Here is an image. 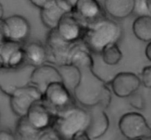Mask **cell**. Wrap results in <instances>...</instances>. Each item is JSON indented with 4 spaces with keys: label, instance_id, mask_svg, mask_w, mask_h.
<instances>
[{
    "label": "cell",
    "instance_id": "5bb4252c",
    "mask_svg": "<svg viewBox=\"0 0 151 140\" xmlns=\"http://www.w3.org/2000/svg\"><path fill=\"white\" fill-rule=\"evenodd\" d=\"M73 13L86 26L107 15L97 0H78Z\"/></svg>",
    "mask_w": 151,
    "mask_h": 140
},
{
    "label": "cell",
    "instance_id": "ffe728a7",
    "mask_svg": "<svg viewBox=\"0 0 151 140\" xmlns=\"http://www.w3.org/2000/svg\"><path fill=\"white\" fill-rule=\"evenodd\" d=\"M40 10L41 22L49 29H56L62 17L67 13L62 10L59 6H58L55 0Z\"/></svg>",
    "mask_w": 151,
    "mask_h": 140
},
{
    "label": "cell",
    "instance_id": "1f68e13d",
    "mask_svg": "<svg viewBox=\"0 0 151 140\" xmlns=\"http://www.w3.org/2000/svg\"><path fill=\"white\" fill-rule=\"evenodd\" d=\"M145 55L147 58L151 62V41L149 42L145 48Z\"/></svg>",
    "mask_w": 151,
    "mask_h": 140
},
{
    "label": "cell",
    "instance_id": "4316f807",
    "mask_svg": "<svg viewBox=\"0 0 151 140\" xmlns=\"http://www.w3.org/2000/svg\"><path fill=\"white\" fill-rule=\"evenodd\" d=\"M141 81L144 87L151 89V65L143 68L141 73Z\"/></svg>",
    "mask_w": 151,
    "mask_h": 140
},
{
    "label": "cell",
    "instance_id": "83f0119b",
    "mask_svg": "<svg viewBox=\"0 0 151 140\" xmlns=\"http://www.w3.org/2000/svg\"><path fill=\"white\" fill-rule=\"evenodd\" d=\"M59 140L60 139L58 134L57 131L55 130L53 127H50L49 129H45L42 131L39 140Z\"/></svg>",
    "mask_w": 151,
    "mask_h": 140
},
{
    "label": "cell",
    "instance_id": "d4e9b609",
    "mask_svg": "<svg viewBox=\"0 0 151 140\" xmlns=\"http://www.w3.org/2000/svg\"><path fill=\"white\" fill-rule=\"evenodd\" d=\"M101 56L105 63L111 66H116L122 59V53L117 43H111L102 51Z\"/></svg>",
    "mask_w": 151,
    "mask_h": 140
},
{
    "label": "cell",
    "instance_id": "603a6c76",
    "mask_svg": "<svg viewBox=\"0 0 151 140\" xmlns=\"http://www.w3.org/2000/svg\"><path fill=\"white\" fill-rule=\"evenodd\" d=\"M133 32L139 40L144 42L151 41V16L142 15L137 17L133 23Z\"/></svg>",
    "mask_w": 151,
    "mask_h": 140
},
{
    "label": "cell",
    "instance_id": "5b68a950",
    "mask_svg": "<svg viewBox=\"0 0 151 140\" xmlns=\"http://www.w3.org/2000/svg\"><path fill=\"white\" fill-rule=\"evenodd\" d=\"M73 43L65 40L60 35L57 28L50 29L45 42L47 63L57 67L68 64L69 52Z\"/></svg>",
    "mask_w": 151,
    "mask_h": 140
},
{
    "label": "cell",
    "instance_id": "7c38bea8",
    "mask_svg": "<svg viewBox=\"0 0 151 140\" xmlns=\"http://www.w3.org/2000/svg\"><path fill=\"white\" fill-rule=\"evenodd\" d=\"M89 114V123L86 129V133L90 139H97L103 136L109 127V119L102 105L86 108Z\"/></svg>",
    "mask_w": 151,
    "mask_h": 140
},
{
    "label": "cell",
    "instance_id": "4fadbf2b",
    "mask_svg": "<svg viewBox=\"0 0 151 140\" xmlns=\"http://www.w3.org/2000/svg\"><path fill=\"white\" fill-rule=\"evenodd\" d=\"M141 85V78L130 72L117 73L111 82L112 91L119 98H129L137 92Z\"/></svg>",
    "mask_w": 151,
    "mask_h": 140
},
{
    "label": "cell",
    "instance_id": "8fae6325",
    "mask_svg": "<svg viewBox=\"0 0 151 140\" xmlns=\"http://www.w3.org/2000/svg\"><path fill=\"white\" fill-rule=\"evenodd\" d=\"M87 26L74 14L73 12L67 13L62 17L57 29L60 35L71 43L78 42L83 40Z\"/></svg>",
    "mask_w": 151,
    "mask_h": 140
},
{
    "label": "cell",
    "instance_id": "7a4b0ae2",
    "mask_svg": "<svg viewBox=\"0 0 151 140\" xmlns=\"http://www.w3.org/2000/svg\"><path fill=\"white\" fill-rule=\"evenodd\" d=\"M122 35V26L106 16L87 26L83 41L91 53H101L109 44L118 43Z\"/></svg>",
    "mask_w": 151,
    "mask_h": 140
},
{
    "label": "cell",
    "instance_id": "4dcf8cb0",
    "mask_svg": "<svg viewBox=\"0 0 151 140\" xmlns=\"http://www.w3.org/2000/svg\"><path fill=\"white\" fill-rule=\"evenodd\" d=\"M88 134L86 133V131H83L77 134L74 137L73 140H89Z\"/></svg>",
    "mask_w": 151,
    "mask_h": 140
},
{
    "label": "cell",
    "instance_id": "d6a6232c",
    "mask_svg": "<svg viewBox=\"0 0 151 140\" xmlns=\"http://www.w3.org/2000/svg\"><path fill=\"white\" fill-rule=\"evenodd\" d=\"M145 4L146 5L147 13L151 16V0H145Z\"/></svg>",
    "mask_w": 151,
    "mask_h": 140
},
{
    "label": "cell",
    "instance_id": "7402d4cb",
    "mask_svg": "<svg viewBox=\"0 0 151 140\" xmlns=\"http://www.w3.org/2000/svg\"><path fill=\"white\" fill-rule=\"evenodd\" d=\"M42 131L35 128L25 115L19 117L16 123L15 134L17 139L37 140L39 139Z\"/></svg>",
    "mask_w": 151,
    "mask_h": 140
},
{
    "label": "cell",
    "instance_id": "e575fe53",
    "mask_svg": "<svg viewBox=\"0 0 151 140\" xmlns=\"http://www.w3.org/2000/svg\"><path fill=\"white\" fill-rule=\"evenodd\" d=\"M3 15H4V9H3L2 4L0 5V18H3Z\"/></svg>",
    "mask_w": 151,
    "mask_h": 140
},
{
    "label": "cell",
    "instance_id": "836d02e7",
    "mask_svg": "<svg viewBox=\"0 0 151 140\" xmlns=\"http://www.w3.org/2000/svg\"><path fill=\"white\" fill-rule=\"evenodd\" d=\"M65 1H66V2L69 4V5L72 6V7L75 9V5H76L78 0H65Z\"/></svg>",
    "mask_w": 151,
    "mask_h": 140
},
{
    "label": "cell",
    "instance_id": "30bf717a",
    "mask_svg": "<svg viewBox=\"0 0 151 140\" xmlns=\"http://www.w3.org/2000/svg\"><path fill=\"white\" fill-rule=\"evenodd\" d=\"M0 68H18L26 64L24 43L1 40Z\"/></svg>",
    "mask_w": 151,
    "mask_h": 140
},
{
    "label": "cell",
    "instance_id": "ba28073f",
    "mask_svg": "<svg viewBox=\"0 0 151 140\" xmlns=\"http://www.w3.org/2000/svg\"><path fill=\"white\" fill-rule=\"evenodd\" d=\"M44 94L32 85L21 87L10 96L12 112L18 117L25 116L34 103L43 99Z\"/></svg>",
    "mask_w": 151,
    "mask_h": 140
},
{
    "label": "cell",
    "instance_id": "f546056e",
    "mask_svg": "<svg viewBox=\"0 0 151 140\" xmlns=\"http://www.w3.org/2000/svg\"><path fill=\"white\" fill-rule=\"evenodd\" d=\"M30 1V3L32 4H33L34 6H35L38 8L41 9L44 7V6L47 5V4H49L50 2L52 1L53 0H29Z\"/></svg>",
    "mask_w": 151,
    "mask_h": 140
},
{
    "label": "cell",
    "instance_id": "ac0fdd59",
    "mask_svg": "<svg viewBox=\"0 0 151 140\" xmlns=\"http://www.w3.org/2000/svg\"><path fill=\"white\" fill-rule=\"evenodd\" d=\"M137 7L136 0H104V9L107 15L116 20L129 17Z\"/></svg>",
    "mask_w": 151,
    "mask_h": 140
},
{
    "label": "cell",
    "instance_id": "8992f818",
    "mask_svg": "<svg viewBox=\"0 0 151 140\" xmlns=\"http://www.w3.org/2000/svg\"><path fill=\"white\" fill-rule=\"evenodd\" d=\"M119 129L128 139H151V128L142 114L126 113L119 121Z\"/></svg>",
    "mask_w": 151,
    "mask_h": 140
},
{
    "label": "cell",
    "instance_id": "44dd1931",
    "mask_svg": "<svg viewBox=\"0 0 151 140\" xmlns=\"http://www.w3.org/2000/svg\"><path fill=\"white\" fill-rule=\"evenodd\" d=\"M57 68L61 76L62 83L74 95V91L81 79V70L72 64H65Z\"/></svg>",
    "mask_w": 151,
    "mask_h": 140
},
{
    "label": "cell",
    "instance_id": "9a60e30c",
    "mask_svg": "<svg viewBox=\"0 0 151 140\" xmlns=\"http://www.w3.org/2000/svg\"><path fill=\"white\" fill-rule=\"evenodd\" d=\"M53 82H62L58 68L52 64H44L34 68L31 74L30 85L36 87L43 94Z\"/></svg>",
    "mask_w": 151,
    "mask_h": 140
},
{
    "label": "cell",
    "instance_id": "3957f363",
    "mask_svg": "<svg viewBox=\"0 0 151 140\" xmlns=\"http://www.w3.org/2000/svg\"><path fill=\"white\" fill-rule=\"evenodd\" d=\"M89 119L86 109L75 104L56 114L52 127L60 140H73L77 134L86 130Z\"/></svg>",
    "mask_w": 151,
    "mask_h": 140
},
{
    "label": "cell",
    "instance_id": "484cf974",
    "mask_svg": "<svg viewBox=\"0 0 151 140\" xmlns=\"http://www.w3.org/2000/svg\"><path fill=\"white\" fill-rule=\"evenodd\" d=\"M129 104L133 108L137 109L138 110L144 109L145 107V99L141 94L136 92L129 97Z\"/></svg>",
    "mask_w": 151,
    "mask_h": 140
},
{
    "label": "cell",
    "instance_id": "2e32d148",
    "mask_svg": "<svg viewBox=\"0 0 151 140\" xmlns=\"http://www.w3.org/2000/svg\"><path fill=\"white\" fill-rule=\"evenodd\" d=\"M55 116L42 100L34 103L27 114L29 121L41 131L52 127Z\"/></svg>",
    "mask_w": 151,
    "mask_h": 140
},
{
    "label": "cell",
    "instance_id": "cb8c5ba5",
    "mask_svg": "<svg viewBox=\"0 0 151 140\" xmlns=\"http://www.w3.org/2000/svg\"><path fill=\"white\" fill-rule=\"evenodd\" d=\"M92 56L94 59V65L92 67L94 73L106 84L111 83L117 73H114V70H109V68L111 66L104 63L101 53H92Z\"/></svg>",
    "mask_w": 151,
    "mask_h": 140
},
{
    "label": "cell",
    "instance_id": "277c9868",
    "mask_svg": "<svg viewBox=\"0 0 151 140\" xmlns=\"http://www.w3.org/2000/svg\"><path fill=\"white\" fill-rule=\"evenodd\" d=\"M42 101L55 115L78 104L73 94L62 82L50 84L44 92Z\"/></svg>",
    "mask_w": 151,
    "mask_h": 140
},
{
    "label": "cell",
    "instance_id": "e0dca14e",
    "mask_svg": "<svg viewBox=\"0 0 151 140\" xmlns=\"http://www.w3.org/2000/svg\"><path fill=\"white\" fill-rule=\"evenodd\" d=\"M77 66L80 70L92 68L94 65L92 53L83 41L74 43L69 56V63Z\"/></svg>",
    "mask_w": 151,
    "mask_h": 140
},
{
    "label": "cell",
    "instance_id": "f1b7e54d",
    "mask_svg": "<svg viewBox=\"0 0 151 140\" xmlns=\"http://www.w3.org/2000/svg\"><path fill=\"white\" fill-rule=\"evenodd\" d=\"M0 139L1 140H14L16 139V134L11 130L7 129H2L0 131Z\"/></svg>",
    "mask_w": 151,
    "mask_h": 140
},
{
    "label": "cell",
    "instance_id": "52a82bcc",
    "mask_svg": "<svg viewBox=\"0 0 151 140\" xmlns=\"http://www.w3.org/2000/svg\"><path fill=\"white\" fill-rule=\"evenodd\" d=\"M35 68L24 65L18 68H0L1 90L5 95L10 96L21 87L30 85L31 74Z\"/></svg>",
    "mask_w": 151,
    "mask_h": 140
},
{
    "label": "cell",
    "instance_id": "6da1fadb",
    "mask_svg": "<svg viewBox=\"0 0 151 140\" xmlns=\"http://www.w3.org/2000/svg\"><path fill=\"white\" fill-rule=\"evenodd\" d=\"M81 71V81L74 91L78 104L84 108L100 104L107 109L112 98L111 91L107 84L94 73L92 68H86Z\"/></svg>",
    "mask_w": 151,
    "mask_h": 140
},
{
    "label": "cell",
    "instance_id": "9c48e42d",
    "mask_svg": "<svg viewBox=\"0 0 151 140\" xmlns=\"http://www.w3.org/2000/svg\"><path fill=\"white\" fill-rule=\"evenodd\" d=\"M1 40L25 43L30 35L31 26L24 16L13 15L0 21Z\"/></svg>",
    "mask_w": 151,
    "mask_h": 140
},
{
    "label": "cell",
    "instance_id": "d6986e66",
    "mask_svg": "<svg viewBox=\"0 0 151 140\" xmlns=\"http://www.w3.org/2000/svg\"><path fill=\"white\" fill-rule=\"evenodd\" d=\"M26 64L34 68L47 63V51L45 44L39 41H31L24 43Z\"/></svg>",
    "mask_w": 151,
    "mask_h": 140
}]
</instances>
